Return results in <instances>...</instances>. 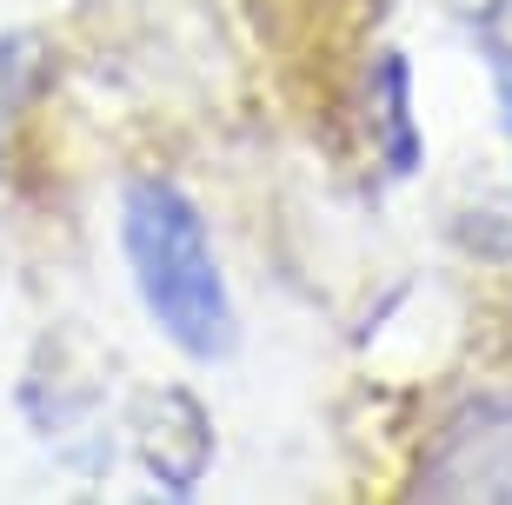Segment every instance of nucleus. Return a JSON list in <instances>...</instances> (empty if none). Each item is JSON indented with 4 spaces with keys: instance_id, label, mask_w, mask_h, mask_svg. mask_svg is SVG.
<instances>
[{
    "instance_id": "1",
    "label": "nucleus",
    "mask_w": 512,
    "mask_h": 505,
    "mask_svg": "<svg viewBox=\"0 0 512 505\" xmlns=\"http://www.w3.org/2000/svg\"><path fill=\"white\" fill-rule=\"evenodd\" d=\"M120 240H127L133 286H140L153 326L187 359H227L233 300L187 193L167 187V180H133L127 206H120Z\"/></svg>"
}]
</instances>
